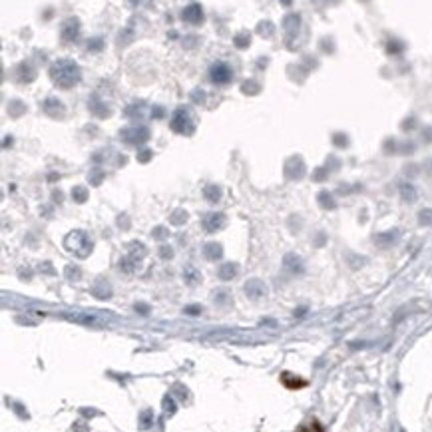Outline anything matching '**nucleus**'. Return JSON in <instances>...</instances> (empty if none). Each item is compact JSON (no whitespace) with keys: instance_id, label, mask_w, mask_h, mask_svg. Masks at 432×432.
<instances>
[{"instance_id":"9","label":"nucleus","mask_w":432,"mask_h":432,"mask_svg":"<svg viewBox=\"0 0 432 432\" xmlns=\"http://www.w3.org/2000/svg\"><path fill=\"white\" fill-rule=\"evenodd\" d=\"M245 291H247V295H249L251 299H259L261 295H265V285H263L261 281L253 279V281H247V285H245Z\"/></svg>"},{"instance_id":"11","label":"nucleus","mask_w":432,"mask_h":432,"mask_svg":"<svg viewBox=\"0 0 432 432\" xmlns=\"http://www.w3.org/2000/svg\"><path fill=\"white\" fill-rule=\"evenodd\" d=\"M203 253L207 259H217V257H221V247L217 243H207L203 247Z\"/></svg>"},{"instance_id":"4","label":"nucleus","mask_w":432,"mask_h":432,"mask_svg":"<svg viewBox=\"0 0 432 432\" xmlns=\"http://www.w3.org/2000/svg\"><path fill=\"white\" fill-rule=\"evenodd\" d=\"M209 76H211V82H215V84H227V82L233 78L231 68H229L227 64H223V62L213 64L211 70H209Z\"/></svg>"},{"instance_id":"19","label":"nucleus","mask_w":432,"mask_h":432,"mask_svg":"<svg viewBox=\"0 0 432 432\" xmlns=\"http://www.w3.org/2000/svg\"><path fill=\"white\" fill-rule=\"evenodd\" d=\"M149 423H151V413H149V411H145L144 415H142V429H147V427H149Z\"/></svg>"},{"instance_id":"12","label":"nucleus","mask_w":432,"mask_h":432,"mask_svg":"<svg viewBox=\"0 0 432 432\" xmlns=\"http://www.w3.org/2000/svg\"><path fill=\"white\" fill-rule=\"evenodd\" d=\"M235 273H237V265H233V263H227V265H223L221 269H219V277L221 279H233L235 277Z\"/></svg>"},{"instance_id":"7","label":"nucleus","mask_w":432,"mask_h":432,"mask_svg":"<svg viewBox=\"0 0 432 432\" xmlns=\"http://www.w3.org/2000/svg\"><path fill=\"white\" fill-rule=\"evenodd\" d=\"M183 20L185 22H191V24H199L203 20V10L199 4H189L185 10H183Z\"/></svg>"},{"instance_id":"1","label":"nucleus","mask_w":432,"mask_h":432,"mask_svg":"<svg viewBox=\"0 0 432 432\" xmlns=\"http://www.w3.org/2000/svg\"><path fill=\"white\" fill-rule=\"evenodd\" d=\"M52 82L60 88H72L80 80V68L72 60H56L50 68Z\"/></svg>"},{"instance_id":"3","label":"nucleus","mask_w":432,"mask_h":432,"mask_svg":"<svg viewBox=\"0 0 432 432\" xmlns=\"http://www.w3.org/2000/svg\"><path fill=\"white\" fill-rule=\"evenodd\" d=\"M171 128H173L175 132H179V134H191V132H193V122H191L189 114H187L183 108H179V110L173 114Z\"/></svg>"},{"instance_id":"14","label":"nucleus","mask_w":432,"mask_h":432,"mask_svg":"<svg viewBox=\"0 0 432 432\" xmlns=\"http://www.w3.org/2000/svg\"><path fill=\"white\" fill-rule=\"evenodd\" d=\"M205 195H207L209 201H217L219 199V187H213V185L205 187Z\"/></svg>"},{"instance_id":"5","label":"nucleus","mask_w":432,"mask_h":432,"mask_svg":"<svg viewBox=\"0 0 432 432\" xmlns=\"http://www.w3.org/2000/svg\"><path fill=\"white\" fill-rule=\"evenodd\" d=\"M78 34H80V24H78V20H74V18H70V20H66L64 22V26H62V40L64 42H74V40H78Z\"/></svg>"},{"instance_id":"17","label":"nucleus","mask_w":432,"mask_h":432,"mask_svg":"<svg viewBox=\"0 0 432 432\" xmlns=\"http://www.w3.org/2000/svg\"><path fill=\"white\" fill-rule=\"evenodd\" d=\"M163 409H165V413H169V415L175 413V405H173V401H171L169 397H165V401H163Z\"/></svg>"},{"instance_id":"6","label":"nucleus","mask_w":432,"mask_h":432,"mask_svg":"<svg viewBox=\"0 0 432 432\" xmlns=\"http://www.w3.org/2000/svg\"><path fill=\"white\" fill-rule=\"evenodd\" d=\"M122 138L128 142V144H142L149 138L147 130L145 128H130V130H124L122 132Z\"/></svg>"},{"instance_id":"13","label":"nucleus","mask_w":432,"mask_h":432,"mask_svg":"<svg viewBox=\"0 0 432 432\" xmlns=\"http://www.w3.org/2000/svg\"><path fill=\"white\" fill-rule=\"evenodd\" d=\"M285 26H287V30L289 32H295L297 30V26H299V16H287L285 18Z\"/></svg>"},{"instance_id":"18","label":"nucleus","mask_w":432,"mask_h":432,"mask_svg":"<svg viewBox=\"0 0 432 432\" xmlns=\"http://www.w3.org/2000/svg\"><path fill=\"white\" fill-rule=\"evenodd\" d=\"M72 195H74L78 201H84V199H86V189H84V187H76V189L72 191Z\"/></svg>"},{"instance_id":"15","label":"nucleus","mask_w":432,"mask_h":432,"mask_svg":"<svg viewBox=\"0 0 432 432\" xmlns=\"http://www.w3.org/2000/svg\"><path fill=\"white\" fill-rule=\"evenodd\" d=\"M183 277H185V281H187V283H191V285L199 281V275L195 273V269H193V267H189V269L183 273Z\"/></svg>"},{"instance_id":"10","label":"nucleus","mask_w":432,"mask_h":432,"mask_svg":"<svg viewBox=\"0 0 432 432\" xmlns=\"http://www.w3.org/2000/svg\"><path fill=\"white\" fill-rule=\"evenodd\" d=\"M281 381L285 383V387H289V389H303V387L307 385V381L297 379V377H293L291 373H285V375L281 377Z\"/></svg>"},{"instance_id":"8","label":"nucleus","mask_w":432,"mask_h":432,"mask_svg":"<svg viewBox=\"0 0 432 432\" xmlns=\"http://www.w3.org/2000/svg\"><path fill=\"white\" fill-rule=\"evenodd\" d=\"M223 221H225V217L221 213H211V215H207L203 219V225H205L207 231H215V229H219L223 225Z\"/></svg>"},{"instance_id":"22","label":"nucleus","mask_w":432,"mask_h":432,"mask_svg":"<svg viewBox=\"0 0 432 432\" xmlns=\"http://www.w3.org/2000/svg\"><path fill=\"white\" fill-rule=\"evenodd\" d=\"M281 2H283V4H291V0H281Z\"/></svg>"},{"instance_id":"21","label":"nucleus","mask_w":432,"mask_h":432,"mask_svg":"<svg viewBox=\"0 0 432 432\" xmlns=\"http://www.w3.org/2000/svg\"><path fill=\"white\" fill-rule=\"evenodd\" d=\"M427 217H429V219H432V211H431V209H427V211H423V213H421V219H423V223H425V219H427Z\"/></svg>"},{"instance_id":"16","label":"nucleus","mask_w":432,"mask_h":432,"mask_svg":"<svg viewBox=\"0 0 432 432\" xmlns=\"http://www.w3.org/2000/svg\"><path fill=\"white\" fill-rule=\"evenodd\" d=\"M403 195H405V199H409V201H413L417 195H415V187H411V185H403Z\"/></svg>"},{"instance_id":"20","label":"nucleus","mask_w":432,"mask_h":432,"mask_svg":"<svg viewBox=\"0 0 432 432\" xmlns=\"http://www.w3.org/2000/svg\"><path fill=\"white\" fill-rule=\"evenodd\" d=\"M235 42H237V46H239V48H245V44H247V38H243V36H237V38H235Z\"/></svg>"},{"instance_id":"2","label":"nucleus","mask_w":432,"mask_h":432,"mask_svg":"<svg viewBox=\"0 0 432 432\" xmlns=\"http://www.w3.org/2000/svg\"><path fill=\"white\" fill-rule=\"evenodd\" d=\"M64 245L68 251H72L74 255L78 257H88V253L92 251V241L88 239V235L84 231H72L66 239H64Z\"/></svg>"}]
</instances>
